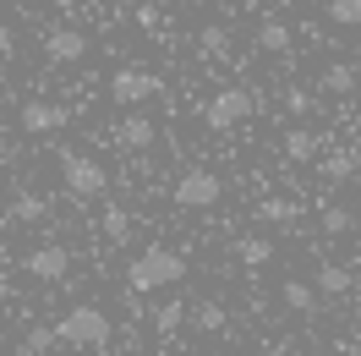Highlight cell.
I'll use <instances>...</instances> for the list:
<instances>
[{
  "mask_svg": "<svg viewBox=\"0 0 361 356\" xmlns=\"http://www.w3.org/2000/svg\"><path fill=\"white\" fill-rule=\"evenodd\" d=\"M180 274H186V258H180L176 247H142L132 263H126V285L132 290H164V285H176Z\"/></svg>",
  "mask_w": 361,
  "mask_h": 356,
  "instance_id": "6da1fadb",
  "label": "cell"
},
{
  "mask_svg": "<svg viewBox=\"0 0 361 356\" xmlns=\"http://www.w3.org/2000/svg\"><path fill=\"white\" fill-rule=\"evenodd\" d=\"M110 312L93 307V302H82V307H71L61 324H55V340H66L71 351H104L110 345Z\"/></svg>",
  "mask_w": 361,
  "mask_h": 356,
  "instance_id": "7a4b0ae2",
  "label": "cell"
},
{
  "mask_svg": "<svg viewBox=\"0 0 361 356\" xmlns=\"http://www.w3.org/2000/svg\"><path fill=\"white\" fill-rule=\"evenodd\" d=\"M61 176H66V192H77V198H104L110 192V170L93 154H77V148L61 154Z\"/></svg>",
  "mask_w": 361,
  "mask_h": 356,
  "instance_id": "3957f363",
  "label": "cell"
},
{
  "mask_svg": "<svg viewBox=\"0 0 361 356\" xmlns=\"http://www.w3.org/2000/svg\"><path fill=\"white\" fill-rule=\"evenodd\" d=\"M159 93H164V83H159L154 71H142V66H121V71L110 77V99H115V105H126V110L154 105Z\"/></svg>",
  "mask_w": 361,
  "mask_h": 356,
  "instance_id": "277c9868",
  "label": "cell"
},
{
  "mask_svg": "<svg viewBox=\"0 0 361 356\" xmlns=\"http://www.w3.org/2000/svg\"><path fill=\"white\" fill-rule=\"evenodd\" d=\"M170 198H176V208H214V203L225 198V181L214 176V170H186V176H176Z\"/></svg>",
  "mask_w": 361,
  "mask_h": 356,
  "instance_id": "5b68a950",
  "label": "cell"
},
{
  "mask_svg": "<svg viewBox=\"0 0 361 356\" xmlns=\"http://www.w3.org/2000/svg\"><path fill=\"white\" fill-rule=\"evenodd\" d=\"M247 115H252V93H247V88H219L214 99H208L203 121L214 126V132H235Z\"/></svg>",
  "mask_w": 361,
  "mask_h": 356,
  "instance_id": "8992f818",
  "label": "cell"
},
{
  "mask_svg": "<svg viewBox=\"0 0 361 356\" xmlns=\"http://www.w3.org/2000/svg\"><path fill=\"white\" fill-rule=\"evenodd\" d=\"M23 274L27 280H44V285H55V280H66L71 274V252L66 247H33V252H23Z\"/></svg>",
  "mask_w": 361,
  "mask_h": 356,
  "instance_id": "52a82bcc",
  "label": "cell"
},
{
  "mask_svg": "<svg viewBox=\"0 0 361 356\" xmlns=\"http://www.w3.org/2000/svg\"><path fill=\"white\" fill-rule=\"evenodd\" d=\"M17 126L27 137H49V132H66V105H55V99H27L23 115H17Z\"/></svg>",
  "mask_w": 361,
  "mask_h": 356,
  "instance_id": "ba28073f",
  "label": "cell"
},
{
  "mask_svg": "<svg viewBox=\"0 0 361 356\" xmlns=\"http://www.w3.org/2000/svg\"><path fill=\"white\" fill-rule=\"evenodd\" d=\"M88 55V33H77V28H49L44 33V61L49 66H77Z\"/></svg>",
  "mask_w": 361,
  "mask_h": 356,
  "instance_id": "9c48e42d",
  "label": "cell"
},
{
  "mask_svg": "<svg viewBox=\"0 0 361 356\" xmlns=\"http://www.w3.org/2000/svg\"><path fill=\"white\" fill-rule=\"evenodd\" d=\"M110 137L121 143V148H137V154H142V148H154L159 126L148 121V115H137V110H132V115H121V121L110 126Z\"/></svg>",
  "mask_w": 361,
  "mask_h": 356,
  "instance_id": "30bf717a",
  "label": "cell"
},
{
  "mask_svg": "<svg viewBox=\"0 0 361 356\" xmlns=\"http://www.w3.org/2000/svg\"><path fill=\"white\" fill-rule=\"evenodd\" d=\"M44 214H49V198H39V192H17L11 208H6V225H39Z\"/></svg>",
  "mask_w": 361,
  "mask_h": 356,
  "instance_id": "8fae6325",
  "label": "cell"
},
{
  "mask_svg": "<svg viewBox=\"0 0 361 356\" xmlns=\"http://www.w3.org/2000/svg\"><path fill=\"white\" fill-rule=\"evenodd\" d=\"M317 154H323V137H317V132H307V126L285 132V159H295V165H312Z\"/></svg>",
  "mask_w": 361,
  "mask_h": 356,
  "instance_id": "7c38bea8",
  "label": "cell"
},
{
  "mask_svg": "<svg viewBox=\"0 0 361 356\" xmlns=\"http://www.w3.org/2000/svg\"><path fill=\"white\" fill-rule=\"evenodd\" d=\"M186 318H192V324H197L203 334H219V329L230 324L225 302H192V307H186Z\"/></svg>",
  "mask_w": 361,
  "mask_h": 356,
  "instance_id": "4fadbf2b",
  "label": "cell"
},
{
  "mask_svg": "<svg viewBox=\"0 0 361 356\" xmlns=\"http://www.w3.org/2000/svg\"><path fill=\"white\" fill-rule=\"evenodd\" d=\"M356 285V274L345 263H317V285L312 290H323V296H345V290Z\"/></svg>",
  "mask_w": 361,
  "mask_h": 356,
  "instance_id": "5bb4252c",
  "label": "cell"
},
{
  "mask_svg": "<svg viewBox=\"0 0 361 356\" xmlns=\"http://www.w3.org/2000/svg\"><path fill=\"white\" fill-rule=\"evenodd\" d=\"M356 170H361V148H356V143H350V148H334V154L323 159V176H329V181H350Z\"/></svg>",
  "mask_w": 361,
  "mask_h": 356,
  "instance_id": "9a60e30c",
  "label": "cell"
},
{
  "mask_svg": "<svg viewBox=\"0 0 361 356\" xmlns=\"http://www.w3.org/2000/svg\"><path fill=\"white\" fill-rule=\"evenodd\" d=\"M235 258H241V268H263V263H274V242L269 236H241Z\"/></svg>",
  "mask_w": 361,
  "mask_h": 356,
  "instance_id": "2e32d148",
  "label": "cell"
},
{
  "mask_svg": "<svg viewBox=\"0 0 361 356\" xmlns=\"http://www.w3.org/2000/svg\"><path fill=\"white\" fill-rule=\"evenodd\" d=\"M279 302H285V312H301V318H307V312H317V290L301 285V280H285V285H279Z\"/></svg>",
  "mask_w": 361,
  "mask_h": 356,
  "instance_id": "e0dca14e",
  "label": "cell"
},
{
  "mask_svg": "<svg viewBox=\"0 0 361 356\" xmlns=\"http://www.w3.org/2000/svg\"><path fill=\"white\" fill-rule=\"evenodd\" d=\"M257 49H263V55H285V49H290V28L279 23V17H269V23L257 28Z\"/></svg>",
  "mask_w": 361,
  "mask_h": 356,
  "instance_id": "ac0fdd59",
  "label": "cell"
},
{
  "mask_svg": "<svg viewBox=\"0 0 361 356\" xmlns=\"http://www.w3.org/2000/svg\"><path fill=\"white\" fill-rule=\"evenodd\" d=\"M186 307L192 302H164V307H154V334H180V324H186Z\"/></svg>",
  "mask_w": 361,
  "mask_h": 356,
  "instance_id": "d6986e66",
  "label": "cell"
},
{
  "mask_svg": "<svg viewBox=\"0 0 361 356\" xmlns=\"http://www.w3.org/2000/svg\"><path fill=\"white\" fill-rule=\"evenodd\" d=\"M356 77L361 71L350 66V61H334V66H323V88L329 93H356Z\"/></svg>",
  "mask_w": 361,
  "mask_h": 356,
  "instance_id": "ffe728a7",
  "label": "cell"
},
{
  "mask_svg": "<svg viewBox=\"0 0 361 356\" xmlns=\"http://www.w3.org/2000/svg\"><path fill=\"white\" fill-rule=\"evenodd\" d=\"M99 225H104V236H110L115 247H121V242H132V214H126L121 203H110V208H104V220H99Z\"/></svg>",
  "mask_w": 361,
  "mask_h": 356,
  "instance_id": "44dd1931",
  "label": "cell"
},
{
  "mask_svg": "<svg viewBox=\"0 0 361 356\" xmlns=\"http://www.w3.org/2000/svg\"><path fill=\"white\" fill-rule=\"evenodd\" d=\"M323 17L334 28H361V0H323Z\"/></svg>",
  "mask_w": 361,
  "mask_h": 356,
  "instance_id": "7402d4cb",
  "label": "cell"
},
{
  "mask_svg": "<svg viewBox=\"0 0 361 356\" xmlns=\"http://www.w3.org/2000/svg\"><path fill=\"white\" fill-rule=\"evenodd\" d=\"M295 214H301V208H295L290 198H263L257 203V220H269V225H290Z\"/></svg>",
  "mask_w": 361,
  "mask_h": 356,
  "instance_id": "603a6c76",
  "label": "cell"
},
{
  "mask_svg": "<svg viewBox=\"0 0 361 356\" xmlns=\"http://www.w3.org/2000/svg\"><path fill=\"white\" fill-rule=\"evenodd\" d=\"M49 345H55V329H44V324H33V329L17 340V351H23V356H49Z\"/></svg>",
  "mask_w": 361,
  "mask_h": 356,
  "instance_id": "cb8c5ba5",
  "label": "cell"
},
{
  "mask_svg": "<svg viewBox=\"0 0 361 356\" xmlns=\"http://www.w3.org/2000/svg\"><path fill=\"white\" fill-rule=\"evenodd\" d=\"M197 49H203V55H230V28L225 23H208L203 33H197Z\"/></svg>",
  "mask_w": 361,
  "mask_h": 356,
  "instance_id": "d4e9b609",
  "label": "cell"
},
{
  "mask_svg": "<svg viewBox=\"0 0 361 356\" xmlns=\"http://www.w3.org/2000/svg\"><path fill=\"white\" fill-rule=\"evenodd\" d=\"M350 220H356V214H350V208H329V203H323V230H329V236H345V230H350Z\"/></svg>",
  "mask_w": 361,
  "mask_h": 356,
  "instance_id": "484cf974",
  "label": "cell"
},
{
  "mask_svg": "<svg viewBox=\"0 0 361 356\" xmlns=\"http://www.w3.org/2000/svg\"><path fill=\"white\" fill-rule=\"evenodd\" d=\"M285 110L307 115V110H312V93H307V88H285Z\"/></svg>",
  "mask_w": 361,
  "mask_h": 356,
  "instance_id": "4316f807",
  "label": "cell"
},
{
  "mask_svg": "<svg viewBox=\"0 0 361 356\" xmlns=\"http://www.w3.org/2000/svg\"><path fill=\"white\" fill-rule=\"evenodd\" d=\"M257 356H290V345H285V340H269V345H263Z\"/></svg>",
  "mask_w": 361,
  "mask_h": 356,
  "instance_id": "83f0119b",
  "label": "cell"
},
{
  "mask_svg": "<svg viewBox=\"0 0 361 356\" xmlns=\"http://www.w3.org/2000/svg\"><path fill=\"white\" fill-rule=\"evenodd\" d=\"M11 44H17V39H11V28L0 23V55H11Z\"/></svg>",
  "mask_w": 361,
  "mask_h": 356,
  "instance_id": "f1b7e54d",
  "label": "cell"
},
{
  "mask_svg": "<svg viewBox=\"0 0 361 356\" xmlns=\"http://www.w3.org/2000/svg\"><path fill=\"white\" fill-rule=\"evenodd\" d=\"M49 6H55V11H77V0H49Z\"/></svg>",
  "mask_w": 361,
  "mask_h": 356,
  "instance_id": "f546056e",
  "label": "cell"
}]
</instances>
